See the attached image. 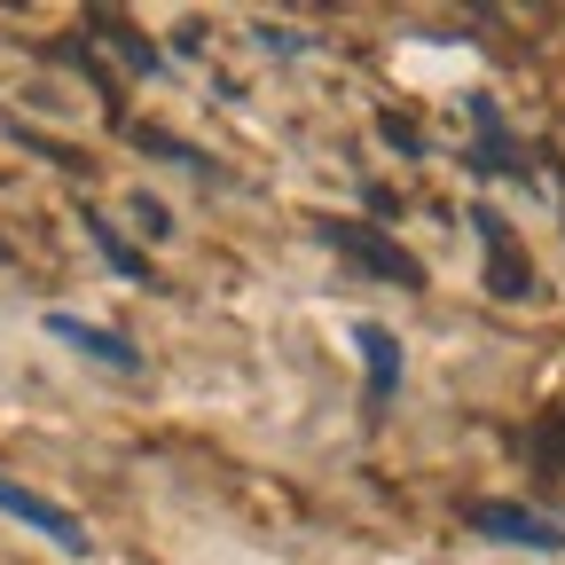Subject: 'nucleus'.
I'll return each instance as SVG.
<instances>
[{
    "mask_svg": "<svg viewBox=\"0 0 565 565\" xmlns=\"http://www.w3.org/2000/svg\"><path fill=\"white\" fill-rule=\"evenodd\" d=\"M322 236L345 252V259H362L370 275H385V282H401V291H416V282H424V267L401 252V244H385L377 228H362V221H322Z\"/></svg>",
    "mask_w": 565,
    "mask_h": 565,
    "instance_id": "nucleus-1",
    "label": "nucleus"
},
{
    "mask_svg": "<svg viewBox=\"0 0 565 565\" xmlns=\"http://www.w3.org/2000/svg\"><path fill=\"white\" fill-rule=\"evenodd\" d=\"M0 511L9 519H24V526H40L55 550H71V557H87V526L71 519L63 503H47V494H32V487H17V479H0Z\"/></svg>",
    "mask_w": 565,
    "mask_h": 565,
    "instance_id": "nucleus-2",
    "label": "nucleus"
},
{
    "mask_svg": "<svg viewBox=\"0 0 565 565\" xmlns=\"http://www.w3.org/2000/svg\"><path fill=\"white\" fill-rule=\"evenodd\" d=\"M471 526L494 534V542H526V550H557V542H565L550 519H534V511H519V503H471Z\"/></svg>",
    "mask_w": 565,
    "mask_h": 565,
    "instance_id": "nucleus-3",
    "label": "nucleus"
},
{
    "mask_svg": "<svg viewBox=\"0 0 565 565\" xmlns=\"http://www.w3.org/2000/svg\"><path fill=\"white\" fill-rule=\"evenodd\" d=\"M479 228H487V275H494V291H503V299H526V291H534V267L511 252L503 221H494V212H479Z\"/></svg>",
    "mask_w": 565,
    "mask_h": 565,
    "instance_id": "nucleus-4",
    "label": "nucleus"
},
{
    "mask_svg": "<svg viewBox=\"0 0 565 565\" xmlns=\"http://www.w3.org/2000/svg\"><path fill=\"white\" fill-rule=\"evenodd\" d=\"M47 330H55V338H71L79 353H95V362H110V370H134V345H126V338H110V330H95V322H79V315H47Z\"/></svg>",
    "mask_w": 565,
    "mask_h": 565,
    "instance_id": "nucleus-5",
    "label": "nucleus"
},
{
    "mask_svg": "<svg viewBox=\"0 0 565 565\" xmlns=\"http://www.w3.org/2000/svg\"><path fill=\"white\" fill-rule=\"evenodd\" d=\"M362 353H370V408H385L393 385H401V345H393V330L362 322Z\"/></svg>",
    "mask_w": 565,
    "mask_h": 565,
    "instance_id": "nucleus-6",
    "label": "nucleus"
},
{
    "mask_svg": "<svg viewBox=\"0 0 565 565\" xmlns=\"http://www.w3.org/2000/svg\"><path fill=\"white\" fill-rule=\"evenodd\" d=\"M134 221H141V228H150V236H166V228H173V221H166V204H158V196H134Z\"/></svg>",
    "mask_w": 565,
    "mask_h": 565,
    "instance_id": "nucleus-7",
    "label": "nucleus"
},
{
    "mask_svg": "<svg viewBox=\"0 0 565 565\" xmlns=\"http://www.w3.org/2000/svg\"><path fill=\"white\" fill-rule=\"evenodd\" d=\"M87 228H95V244H103V252H110V259H118V267H126V275H134V252H126V244H118V236H110V228H103V221H87Z\"/></svg>",
    "mask_w": 565,
    "mask_h": 565,
    "instance_id": "nucleus-8",
    "label": "nucleus"
}]
</instances>
